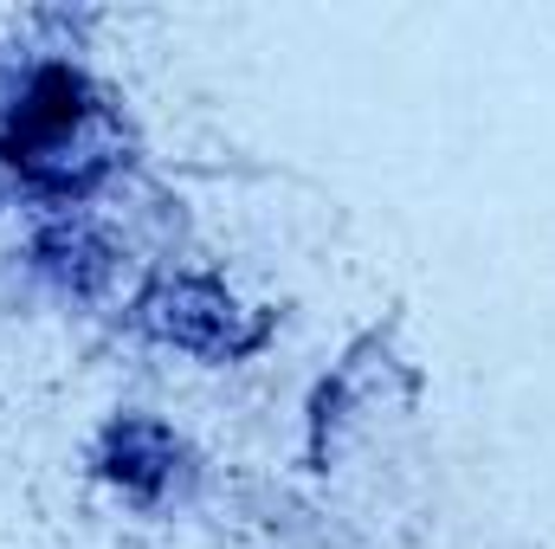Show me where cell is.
Masks as SVG:
<instances>
[{
	"label": "cell",
	"mask_w": 555,
	"mask_h": 549,
	"mask_svg": "<svg viewBox=\"0 0 555 549\" xmlns=\"http://www.w3.org/2000/svg\"><path fill=\"white\" fill-rule=\"evenodd\" d=\"M124 149H130V137H124L117 111L72 65H46L0 130V162H13L46 194L98 188L124 162Z\"/></svg>",
	"instance_id": "1"
},
{
	"label": "cell",
	"mask_w": 555,
	"mask_h": 549,
	"mask_svg": "<svg viewBox=\"0 0 555 549\" xmlns=\"http://www.w3.org/2000/svg\"><path fill=\"white\" fill-rule=\"evenodd\" d=\"M137 323L149 336L175 343V349H194V356H246V349L266 336V323L246 317L227 284L188 278V272L149 284L142 304H137Z\"/></svg>",
	"instance_id": "2"
},
{
	"label": "cell",
	"mask_w": 555,
	"mask_h": 549,
	"mask_svg": "<svg viewBox=\"0 0 555 549\" xmlns=\"http://www.w3.org/2000/svg\"><path fill=\"white\" fill-rule=\"evenodd\" d=\"M98 465H104L111 485H124V491H137V498H155V491L175 478V465H181V439H175L162 420H117V426L104 433Z\"/></svg>",
	"instance_id": "3"
},
{
	"label": "cell",
	"mask_w": 555,
	"mask_h": 549,
	"mask_svg": "<svg viewBox=\"0 0 555 549\" xmlns=\"http://www.w3.org/2000/svg\"><path fill=\"white\" fill-rule=\"evenodd\" d=\"M33 259H39V272L52 278V284H65L72 297H91V291L111 278V246H104V233L85 227V220L46 227L39 246H33Z\"/></svg>",
	"instance_id": "4"
}]
</instances>
